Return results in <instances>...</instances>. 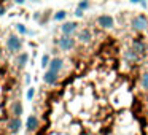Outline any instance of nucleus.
<instances>
[{"label":"nucleus","instance_id":"nucleus-1","mask_svg":"<svg viewBox=\"0 0 148 135\" xmlns=\"http://www.w3.org/2000/svg\"><path fill=\"white\" fill-rule=\"evenodd\" d=\"M5 45H7V49L11 52V54H19V52L23 51L24 42H23V38H21L19 35H16V33H10Z\"/></svg>","mask_w":148,"mask_h":135},{"label":"nucleus","instance_id":"nucleus-2","mask_svg":"<svg viewBox=\"0 0 148 135\" xmlns=\"http://www.w3.org/2000/svg\"><path fill=\"white\" fill-rule=\"evenodd\" d=\"M56 45H58V48L61 49V51L69 52L77 46V40L73 38V35H62L56 40Z\"/></svg>","mask_w":148,"mask_h":135},{"label":"nucleus","instance_id":"nucleus-3","mask_svg":"<svg viewBox=\"0 0 148 135\" xmlns=\"http://www.w3.org/2000/svg\"><path fill=\"white\" fill-rule=\"evenodd\" d=\"M131 26H132V29L137 30V32H145V30H148V16L143 13L135 14L131 19Z\"/></svg>","mask_w":148,"mask_h":135},{"label":"nucleus","instance_id":"nucleus-4","mask_svg":"<svg viewBox=\"0 0 148 135\" xmlns=\"http://www.w3.org/2000/svg\"><path fill=\"white\" fill-rule=\"evenodd\" d=\"M131 48L134 49V51H137L140 56H147L148 54V45H147V42L143 40L142 35L134 37V38L131 40Z\"/></svg>","mask_w":148,"mask_h":135},{"label":"nucleus","instance_id":"nucleus-5","mask_svg":"<svg viewBox=\"0 0 148 135\" xmlns=\"http://www.w3.org/2000/svg\"><path fill=\"white\" fill-rule=\"evenodd\" d=\"M7 129H8V132H10L11 135L19 134L21 129H23V121H21V118H18V116H11V118L8 119V122H7Z\"/></svg>","mask_w":148,"mask_h":135},{"label":"nucleus","instance_id":"nucleus-6","mask_svg":"<svg viewBox=\"0 0 148 135\" xmlns=\"http://www.w3.org/2000/svg\"><path fill=\"white\" fill-rule=\"evenodd\" d=\"M96 22L100 29H113L115 27V19L110 14H100V16H97Z\"/></svg>","mask_w":148,"mask_h":135},{"label":"nucleus","instance_id":"nucleus-7","mask_svg":"<svg viewBox=\"0 0 148 135\" xmlns=\"http://www.w3.org/2000/svg\"><path fill=\"white\" fill-rule=\"evenodd\" d=\"M78 26H80V24H78L77 21H64L59 29H61L62 35H73V33H77Z\"/></svg>","mask_w":148,"mask_h":135},{"label":"nucleus","instance_id":"nucleus-8","mask_svg":"<svg viewBox=\"0 0 148 135\" xmlns=\"http://www.w3.org/2000/svg\"><path fill=\"white\" fill-rule=\"evenodd\" d=\"M38 127H40V119L37 118L35 115H29V116H27V119H26V130L32 134V132L38 130Z\"/></svg>","mask_w":148,"mask_h":135},{"label":"nucleus","instance_id":"nucleus-9","mask_svg":"<svg viewBox=\"0 0 148 135\" xmlns=\"http://www.w3.org/2000/svg\"><path fill=\"white\" fill-rule=\"evenodd\" d=\"M43 83L48 84V86H56L59 83V73L53 70H46L43 75Z\"/></svg>","mask_w":148,"mask_h":135},{"label":"nucleus","instance_id":"nucleus-10","mask_svg":"<svg viewBox=\"0 0 148 135\" xmlns=\"http://www.w3.org/2000/svg\"><path fill=\"white\" fill-rule=\"evenodd\" d=\"M77 40H78L80 43H83V45H88V43L92 42V32H91L88 27H84V29H81L80 32H78Z\"/></svg>","mask_w":148,"mask_h":135},{"label":"nucleus","instance_id":"nucleus-11","mask_svg":"<svg viewBox=\"0 0 148 135\" xmlns=\"http://www.w3.org/2000/svg\"><path fill=\"white\" fill-rule=\"evenodd\" d=\"M10 113H11V116H18V118H21L23 116V113H24V106H23V102L21 100H13L11 102V105H10Z\"/></svg>","mask_w":148,"mask_h":135},{"label":"nucleus","instance_id":"nucleus-12","mask_svg":"<svg viewBox=\"0 0 148 135\" xmlns=\"http://www.w3.org/2000/svg\"><path fill=\"white\" fill-rule=\"evenodd\" d=\"M62 68H64V59H61V57H51L49 65H48V70H53V72L61 73Z\"/></svg>","mask_w":148,"mask_h":135},{"label":"nucleus","instance_id":"nucleus-13","mask_svg":"<svg viewBox=\"0 0 148 135\" xmlns=\"http://www.w3.org/2000/svg\"><path fill=\"white\" fill-rule=\"evenodd\" d=\"M27 62H29V52H19L18 57H16V67L19 68V70H24Z\"/></svg>","mask_w":148,"mask_h":135},{"label":"nucleus","instance_id":"nucleus-14","mask_svg":"<svg viewBox=\"0 0 148 135\" xmlns=\"http://www.w3.org/2000/svg\"><path fill=\"white\" fill-rule=\"evenodd\" d=\"M14 29H16V32L19 33V35H32V33H34V32H30L24 24H21V22L14 24Z\"/></svg>","mask_w":148,"mask_h":135},{"label":"nucleus","instance_id":"nucleus-15","mask_svg":"<svg viewBox=\"0 0 148 135\" xmlns=\"http://www.w3.org/2000/svg\"><path fill=\"white\" fill-rule=\"evenodd\" d=\"M65 18H67V11H65V10H58L54 14H53V19L58 21V22H62V21H65Z\"/></svg>","mask_w":148,"mask_h":135},{"label":"nucleus","instance_id":"nucleus-16","mask_svg":"<svg viewBox=\"0 0 148 135\" xmlns=\"http://www.w3.org/2000/svg\"><path fill=\"white\" fill-rule=\"evenodd\" d=\"M89 7H91L89 0H80V2H78V5H77V8H80V10H83V11L89 10Z\"/></svg>","mask_w":148,"mask_h":135},{"label":"nucleus","instance_id":"nucleus-17","mask_svg":"<svg viewBox=\"0 0 148 135\" xmlns=\"http://www.w3.org/2000/svg\"><path fill=\"white\" fill-rule=\"evenodd\" d=\"M49 61H51V57H49V54H43L42 56V67L43 68H48V65H49Z\"/></svg>","mask_w":148,"mask_h":135},{"label":"nucleus","instance_id":"nucleus-18","mask_svg":"<svg viewBox=\"0 0 148 135\" xmlns=\"http://www.w3.org/2000/svg\"><path fill=\"white\" fill-rule=\"evenodd\" d=\"M34 97H35V89L29 86V89H27V92H26V99L30 102V100H34Z\"/></svg>","mask_w":148,"mask_h":135},{"label":"nucleus","instance_id":"nucleus-19","mask_svg":"<svg viewBox=\"0 0 148 135\" xmlns=\"http://www.w3.org/2000/svg\"><path fill=\"white\" fill-rule=\"evenodd\" d=\"M140 83H142V87H143V89L148 92V72H147V73H143V76H142V81H140Z\"/></svg>","mask_w":148,"mask_h":135},{"label":"nucleus","instance_id":"nucleus-20","mask_svg":"<svg viewBox=\"0 0 148 135\" xmlns=\"http://www.w3.org/2000/svg\"><path fill=\"white\" fill-rule=\"evenodd\" d=\"M5 13H7V7H5L3 3H0V18L5 16Z\"/></svg>","mask_w":148,"mask_h":135},{"label":"nucleus","instance_id":"nucleus-21","mask_svg":"<svg viewBox=\"0 0 148 135\" xmlns=\"http://www.w3.org/2000/svg\"><path fill=\"white\" fill-rule=\"evenodd\" d=\"M75 16H77V18H83V14H84V11L83 10H80V8H77V10H75Z\"/></svg>","mask_w":148,"mask_h":135},{"label":"nucleus","instance_id":"nucleus-22","mask_svg":"<svg viewBox=\"0 0 148 135\" xmlns=\"http://www.w3.org/2000/svg\"><path fill=\"white\" fill-rule=\"evenodd\" d=\"M34 19H35V21H38V22H40V21H42V13H40V11L34 13Z\"/></svg>","mask_w":148,"mask_h":135},{"label":"nucleus","instance_id":"nucleus-23","mask_svg":"<svg viewBox=\"0 0 148 135\" xmlns=\"http://www.w3.org/2000/svg\"><path fill=\"white\" fill-rule=\"evenodd\" d=\"M13 3H16V5H24V3H26V0H13Z\"/></svg>","mask_w":148,"mask_h":135},{"label":"nucleus","instance_id":"nucleus-24","mask_svg":"<svg viewBox=\"0 0 148 135\" xmlns=\"http://www.w3.org/2000/svg\"><path fill=\"white\" fill-rule=\"evenodd\" d=\"M26 84L27 86L30 84V75H27V73H26Z\"/></svg>","mask_w":148,"mask_h":135},{"label":"nucleus","instance_id":"nucleus-25","mask_svg":"<svg viewBox=\"0 0 148 135\" xmlns=\"http://www.w3.org/2000/svg\"><path fill=\"white\" fill-rule=\"evenodd\" d=\"M138 5H140L142 8H147V2H145V0H142V2H140V3H138Z\"/></svg>","mask_w":148,"mask_h":135},{"label":"nucleus","instance_id":"nucleus-26","mask_svg":"<svg viewBox=\"0 0 148 135\" xmlns=\"http://www.w3.org/2000/svg\"><path fill=\"white\" fill-rule=\"evenodd\" d=\"M129 2H131V3H140L142 0H129Z\"/></svg>","mask_w":148,"mask_h":135},{"label":"nucleus","instance_id":"nucleus-27","mask_svg":"<svg viewBox=\"0 0 148 135\" xmlns=\"http://www.w3.org/2000/svg\"><path fill=\"white\" fill-rule=\"evenodd\" d=\"M30 2H40V0H30Z\"/></svg>","mask_w":148,"mask_h":135}]
</instances>
